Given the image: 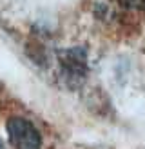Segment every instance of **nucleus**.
Instances as JSON below:
<instances>
[{"label":"nucleus","instance_id":"obj_1","mask_svg":"<svg viewBox=\"0 0 145 149\" xmlns=\"http://www.w3.org/2000/svg\"><path fill=\"white\" fill-rule=\"evenodd\" d=\"M7 135L13 149H40L42 136L35 125L20 116H13L7 120Z\"/></svg>","mask_w":145,"mask_h":149},{"label":"nucleus","instance_id":"obj_2","mask_svg":"<svg viewBox=\"0 0 145 149\" xmlns=\"http://www.w3.org/2000/svg\"><path fill=\"white\" fill-rule=\"evenodd\" d=\"M123 6L130 7V9H140V11H145V0H122Z\"/></svg>","mask_w":145,"mask_h":149}]
</instances>
